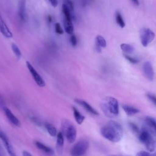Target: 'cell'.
<instances>
[{
  "label": "cell",
  "instance_id": "cell-8",
  "mask_svg": "<svg viewBox=\"0 0 156 156\" xmlns=\"http://www.w3.org/2000/svg\"><path fill=\"white\" fill-rule=\"evenodd\" d=\"M0 139L1 140V141L3 143V144L5 148V149L7 150V152L9 153V154L10 155L12 156H14L15 155V154L14 152V150L8 138V137L7 136V135L2 131L0 130Z\"/></svg>",
  "mask_w": 156,
  "mask_h": 156
},
{
  "label": "cell",
  "instance_id": "cell-18",
  "mask_svg": "<svg viewBox=\"0 0 156 156\" xmlns=\"http://www.w3.org/2000/svg\"><path fill=\"white\" fill-rule=\"evenodd\" d=\"M122 108L126 112V113L129 116H132L140 112L139 109L128 105H123Z\"/></svg>",
  "mask_w": 156,
  "mask_h": 156
},
{
  "label": "cell",
  "instance_id": "cell-24",
  "mask_svg": "<svg viewBox=\"0 0 156 156\" xmlns=\"http://www.w3.org/2000/svg\"><path fill=\"white\" fill-rule=\"evenodd\" d=\"M62 12L63 13L64 15L65 16V19L68 20H71L72 21V16H71V12L70 10L66 7V6L65 5H64L63 4L62 5Z\"/></svg>",
  "mask_w": 156,
  "mask_h": 156
},
{
  "label": "cell",
  "instance_id": "cell-14",
  "mask_svg": "<svg viewBox=\"0 0 156 156\" xmlns=\"http://www.w3.org/2000/svg\"><path fill=\"white\" fill-rule=\"evenodd\" d=\"M34 144L35 145V146L38 149H40V151H41L43 152H44V154H46V155H52L54 154V150L49 147V146H46L45 144H44L43 143L38 141H35L34 142Z\"/></svg>",
  "mask_w": 156,
  "mask_h": 156
},
{
  "label": "cell",
  "instance_id": "cell-28",
  "mask_svg": "<svg viewBox=\"0 0 156 156\" xmlns=\"http://www.w3.org/2000/svg\"><path fill=\"white\" fill-rule=\"evenodd\" d=\"M55 31L57 34H58L59 35H62L63 34V30L60 23H56L55 24Z\"/></svg>",
  "mask_w": 156,
  "mask_h": 156
},
{
  "label": "cell",
  "instance_id": "cell-19",
  "mask_svg": "<svg viewBox=\"0 0 156 156\" xmlns=\"http://www.w3.org/2000/svg\"><path fill=\"white\" fill-rule=\"evenodd\" d=\"M73 111L74 118L76 122L78 124H81L85 119V116L83 115H82L79 112V110L74 107H73Z\"/></svg>",
  "mask_w": 156,
  "mask_h": 156
},
{
  "label": "cell",
  "instance_id": "cell-37",
  "mask_svg": "<svg viewBox=\"0 0 156 156\" xmlns=\"http://www.w3.org/2000/svg\"><path fill=\"white\" fill-rule=\"evenodd\" d=\"M2 152H3V149H2V147H1V146L0 144V155H2Z\"/></svg>",
  "mask_w": 156,
  "mask_h": 156
},
{
  "label": "cell",
  "instance_id": "cell-16",
  "mask_svg": "<svg viewBox=\"0 0 156 156\" xmlns=\"http://www.w3.org/2000/svg\"><path fill=\"white\" fill-rule=\"evenodd\" d=\"M107 45L105 38L101 35H98L96 38V48L98 52L101 51V48H105Z\"/></svg>",
  "mask_w": 156,
  "mask_h": 156
},
{
  "label": "cell",
  "instance_id": "cell-15",
  "mask_svg": "<svg viewBox=\"0 0 156 156\" xmlns=\"http://www.w3.org/2000/svg\"><path fill=\"white\" fill-rule=\"evenodd\" d=\"M64 145V136L62 132H60L57 135L56 151L58 154H62L63 152Z\"/></svg>",
  "mask_w": 156,
  "mask_h": 156
},
{
  "label": "cell",
  "instance_id": "cell-23",
  "mask_svg": "<svg viewBox=\"0 0 156 156\" xmlns=\"http://www.w3.org/2000/svg\"><path fill=\"white\" fill-rule=\"evenodd\" d=\"M115 20H116V23L119 26V27H121V28L124 27L126 24H125L124 21L123 20L122 16L120 12H116V15H115Z\"/></svg>",
  "mask_w": 156,
  "mask_h": 156
},
{
  "label": "cell",
  "instance_id": "cell-22",
  "mask_svg": "<svg viewBox=\"0 0 156 156\" xmlns=\"http://www.w3.org/2000/svg\"><path fill=\"white\" fill-rule=\"evenodd\" d=\"M45 128L46 130L48 131V133L51 136H56L57 135V131L55 126L50 123H46L45 124Z\"/></svg>",
  "mask_w": 156,
  "mask_h": 156
},
{
  "label": "cell",
  "instance_id": "cell-30",
  "mask_svg": "<svg viewBox=\"0 0 156 156\" xmlns=\"http://www.w3.org/2000/svg\"><path fill=\"white\" fill-rule=\"evenodd\" d=\"M129 127L131 129V130L135 132V133H138L139 132V129L136 124H135L133 122H129Z\"/></svg>",
  "mask_w": 156,
  "mask_h": 156
},
{
  "label": "cell",
  "instance_id": "cell-36",
  "mask_svg": "<svg viewBox=\"0 0 156 156\" xmlns=\"http://www.w3.org/2000/svg\"><path fill=\"white\" fill-rule=\"evenodd\" d=\"M132 1H133V2L135 4V5H139V1H138V0H132Z\"/></svg>",
  "mask_w": 156,
  "mask_h": 156
},
{
  "label": "cell",
  "instance_id": "cell-32",
  "mask_svg": "<svg viewBox=\"0 0 156 156\" xmlns=\"http://www.w3.org/2000/svg\"><path fill=\"white\" fill-rule=\"evenodd\" d=\"M5 102H4V99L2 98V96H1V94H0V108L1 109H4V107H5Z\"/></svg>",
  "mask_w": 156,
  "mask_h": 156
},
{
  "label": "cell",
  "instance_id": "cell-33",
  "mask_svg": "<svg viewBox=\"0 0 156 156\" xmlns=\"http://www.w3.org/2000/svg\"><path fill=\"white\" fill-rule=\"evenodd\" d=\"M136 155L139 156H148V155H151V154L146 151H140Z\"/></svg>",
  "mask_w": 156,
  "mask_h": 156
},
{
  "label": "cell",
  "instance_id": "cell-34",
  "mask_svg": "<svg viewBox=\"0 0 156 156\" xmlns=\"http://www.w3.org/2000/svg\"><path fill=\"white\" fill-rule=\"evenodd\" d=\"M49 2H50V4H51L52 6H53L54 7H56L58 5V1L57 0H48Z\"/></svg>",
  "mask_w": 156,
  "mask_h": 156
},
{
  "label": "cell",
  "instance_id": "cell-7",
  "mask_svg": "<svg viewBox=\"0 0 156 156\" xmlns=\"http://www.w3.org/2000/svg\"><path fill=\"white\" fill-rule=\"evenodd\" d=\"M26 66L29 71L30 74L32 75L34 80L36 82V83L40 87H43L45 86V82L41 77V76L38 73V72L35 70L34 66L30 64V63L28 61L26 62Z\"/></svg>",
  "mask_w": 156,
  "mask_h": 156
},
{
  "label": "cell",
  "instance_id": "cell-10",
  "mask_svg": "<svg viewBox=\"0 0 156 156\" xmlns=\"http://www.w3.org/2000/svg\"><path fill=\"white\" fill-rule=\"evenodd\" d=\"M74 101L77 104L82 106L88 113H90L93 115H99V113L91 105H90L87 102H86L82 99H75Z\"/></svg>",
  "mask_w": 156,
  "mask_h": 156
},
{
  "label": "cell",
  "instance_id": "cell-3",
  "mask_svg": "<svg viewBox=\"0 0 156 156\" xmlns=\"http://www.w3.org/2000/svg\"><path fill=\"white\" fill-rule=\"evenodd\" d=\"M155 134L149 129L143 128L139 133L138 138L143 143L146 149L149 152H153L156 147V138Z\"/></svg>",
  "mask_w": 156,
  "mask_h": 156
},
{
  "label": "cell",
  "instance_id": "cell-17",
  "mask_svg": "<svg viewBox=\"0 0 156 156\" xmlns=\"http://www.w3.org/2000/svg\"><path fill=\"white\" fill-rule=\"evenodd\" d=\"M145 122L151 129V130L156 135V120L152 117H146L145 119Z\"/></svg>",
  "mask_w": 156,
  "mask_h": 156
},
{
  "label": "cell",
  "instance_id": "cell-21",
  "mask_svg": "<svg viewBox=\"0 0 156 156\" xmlns=\"http://www.w3.org/2000/svg\"><path fill=\"white\" fill-rule=\"evenodd\" d=\"M121 50L126 54H132L134 52L135 48L133 46L127 44V43H122L120 46Z\"/></svg>",
  "mask_w": 156,
  "mask_h": 156
},
{
  "label": "cell",
  "instance_id": "cell-31",
  "mask_svg": "<svg viewBox=\"0 0 156 156\" xmlns=\"http://www.w3.org/2000/svg\"><path fill=\"white\" fill-rule=\"evenodd\" d=\"M147 98L156 106V96L152 94H147Z\"/></svg>",
  "mask_w": 156,
  "mask_h": 156
},
{
  "label": "cell",
  "instance_id": "cell-6",
  "mask_svg": "<svg viewBox=\"0 0 156 156\" xmlns=\"http://www.w3.org/2000/svg\"><path fill=\"white\" fill-rule=\"evenodd\" d=\"M140 41L144 47H146L155 38L154 32L148 28H142L140 33Z\"/></svg>",
  "mask_w": 156,
  "mask_h": 156
},
{
  "label": "cell",
  "instance_id": "cell-26",
  "mask_svg": "<svg viewBox=\"0 0 156 156\" xmlns=\"http://www.w3.org/2000/svg\"><path fill=\"white\" fill-rule=\"evenodd\" d=\"M63 4L66 6V7L70 10L71 12L74 10V4L71 0H63Z\"/></svg>",
  "mask_w": 156,
  "mask_h": 156
},
{
  "label": "cell",
  "instance_id": "cell-4",
  "mask_svg": "<svg viewBox=\"0 0 156 156\" xmlns=\"http://www.w3.org/2000/svg\"><path fill=\"white\" fill-rule=\"evenodd\" d=\"M62 132L67 141L72 143L75 141L77 136V129L74 124L68 119H63L61 122Z\"/></svg>",
  "mask_w": 156,
  "mask_h": 156
},
{
  "label": "cell",
  "instance_id": "cell-38",
  "mask_svg": "<svg viewBox=\"0 0 156 156\" xmlns=\"http://www.w3.org/2000/svg\"><path fill=\"white\" fill-rule=\"evenodd\" d=\"M48 20H49V22H51V21H52V17H51L50 15L48 16Z\"/></svg>",
  "mask_w": 156,
  "mask_h": 156
},
{
  "label": "cell",
  "instance_id": "cell-12",
  "mask_svg": "<svg viewBox=\"0 0 156 156\" xmlns=\"http://www.w3.org/2000/svg\"><path fill=\"white\" fill-rule=\"evenodd\" d=\"M0 31L1 34L6 38H12L13 37V34L10 30L9 28L4 22L2 16L0 15Z\"/></svg>",
  "mask_w": 156,
  "mask_h": 156
},
{
  "label": "cell",
  "instance_id": "cell-11",
  "mask_svg": "<svg viewBox=\"0 0 156 156\" xmlns=\"http://www.w3.org/2000/svg\"><path fill=\"white\" fill-rule=\"evenodd\" d=\"M143 72L146 77L148 80L152 81L154 79V73L153 68L151 62L148 61L144 62V63L143 64Z\"/></svg>",
  "mask_w": 156,
  "mask_h": 156
},
{
  "label": "cell",
  "instance_id": "cell-29",
  "mask_svg": "<svg viewBox=\"0 0 156 156\" xmlns=\"http://www.w3.org/2000/svg\"><path fill=\"white\" fill-rule=\"evenodd\" d=\"M70 43L73 46H76L77 43V37L75 35L71 34V36L70 37Z\"/></svg>",
  "mask_w": 156,
  "mask_h": 156
},
{
  "label": "cell",
  "instance_id": "cell-27",
  "mask_svg": "<svg viewBox=\"0 0 156 156\" xmlns=\"http://www.w3.org/2000/svg\"><path fill=\"white\" fill-rule=\"evenodd\" d=\"M124 57L126 58V60H127L130 63H133V64H135V63H137L138 62H139V60L138 58H134V57H130L129 56V55L127 54H124Z\"/></svg>",
  "mask_w": 156,
  "mask_h": 156
},
{
  "label": "cell",
  "instance_id": "cell-5",
  "mask_svg": "<svg viewBox=\"0 0 156 156\" xmlns=\"http://www.w3.org/2000/svg\"><path fill=\"white\" fill-rule=\"evenodd\" d=\"M89 147V143L86 140L77 141L71 148L70 154L73 156H81L85 154Z\"/></svg>",
  "mask_w": 156,
  "mask_h": 156
},
{
  "label": "cell",
  "instance_id": "cell-35",
  "mask_svg": "<svg viewBox=\"0 0 156 156\" xmlns=\"http://www.w3.org/2000/svg\"><path fill=\"white\" fill-rule=\"evenodd\" d=\"M23 155H24V156H28V155H31V154H30V153H29L28 152H27V151H23Z\"/></svg>",
  "mask_w": 156,
  "mask_h": 156
},
{
  "label": "cell",
  "instance_id": "cell-1",
  "mask_svg": "<svg viewBox=\"0 0 156 156\" xmlns=\"http://www.w3.org/2000/svg\"><path fill=\"white\" fill-rule=\"evenodd\" d=\"M101 135L112 142H118L122 137V129L118 122L110 121L101 129Z\"/></svg>",
  "mask_w": 156,
  "mask_h": 156
},
{
  "label": "cell",
  "instance_id": "cell-13",
  "mask_svg": "<svg viewBox=\"0 0 156 156\" xmlns=\"http://www.w3.org/2000/svg\"><path fill=\"white\" fill-rule=\"evenodd\" d=\"M26 0H20L18 2V16L23 21H25L26 20Z\"/></svg>",
  "mask_w": 156,
  "mask_h": 156
},
{
  "label": "cell",
  "instance_id": "cell-2",
  "mask_svg": "<svg viewBox=\"0 0 156 156\" xmlns=\"http://www.w3.org/2000/svg\"><path fill=\"white\" fill-rule=\"evenodd\" d=\"M101 107L104 114L107 116L115 117L119 114L118 102L113 97H105L102 101Z\"/></svg>",
  "mask_w": 156,
  "mask_h": 156
},
{
  "label": "cell",
  "instance_id": "cell-9",
  "mask_svg": "<svg viewBox=\"0 0 156 156\" xmlns=\"http://www.w3.org/2000/svg\"><path fill=\"white\" fill-rule=\"evenodd\" d=\"M4 113L7 117V118L9 119V121L15 126L16 127H20L21 123L20 120L14 115V114L12 112V111L7 108V107H4L3 109Z\"/></svg>",
  "mask_w": 156,
  "mask_h": 156
},
{
  "label": "cell",
  "instance_id": "cell-20",
  "mask_svg": "<svg viewBox=\"0 0 156 156\" xmlns=\"http://www.w3.org/2000/svg\"><path fill=\"white\" fill-rule=\"evenodd\" d=\"M64 28L65 32L68 34H73L74 31V27L72 21L64 19Z\"/></svg>",
  "mask_w": 156,
  "mask_h": 156
},
{
  "label": "cell",
  "instance_id": "cell-25",
  "mask_svg": "<svg viewBox=\"0 0 156 156\" xmlns=\"http://www.w3.org/2000/svg\"><path fill=\"white\" fill-rule=\"evenodd\" d=\"M11 47H12V49L13 53L15 54V55H16V57L18 58H20L21 56V52L19 49L18 46L16 44L13 43H12Z\"/></svg>",
  "mask_w": 156,
  "mask_h": 156
}]
</instances>
